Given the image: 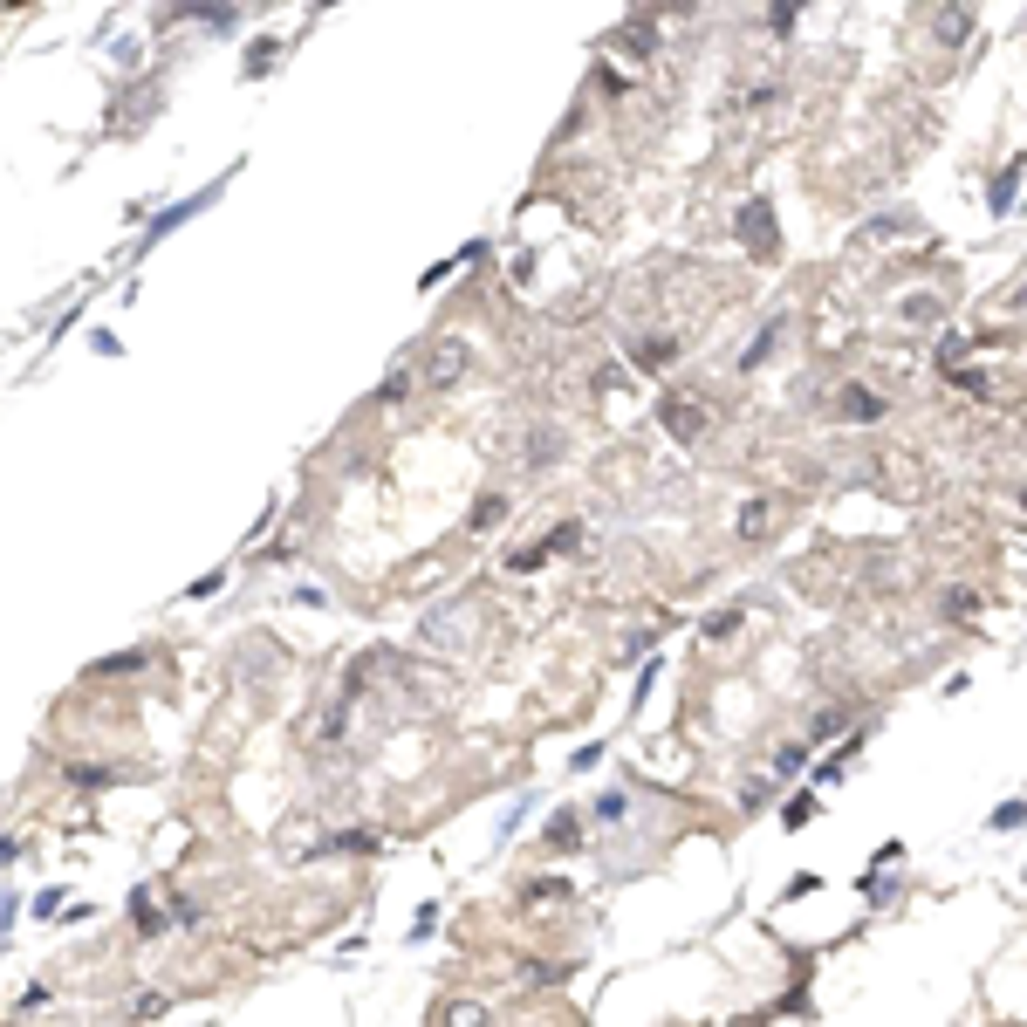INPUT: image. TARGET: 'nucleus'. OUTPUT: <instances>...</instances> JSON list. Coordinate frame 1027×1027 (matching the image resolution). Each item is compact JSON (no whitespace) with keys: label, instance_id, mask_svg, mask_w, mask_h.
Masks as SVG:
<instances>
[{"label":"nucleus","instance_id":"nucleus-10","mask_svg":"<svg viewBox=\"0 0 1027 1027\" xmlns=\"http://www.w3.org/2000/svg\"><path fill=\"white\" fill-rule=\"evenodd\" d=\"M630 357H637V363H665L671 343H630Z\"/></svg>","mask_w":1027,"mask_h":1027},{"label":"nucleus","instance_id":"nucleus-4","mask_svg":"<svg viewBox=\"0 0 1027 1027\" xmlns=\"http://www.w3.org/2000/svg\"><path fill=\"white\" fill-rule=\"evenodd\" d=\"M665 425H671V432H678V438H699V432H706V411L678 405V398H665Z\"/></svg>","mask_w":1027,"mask_h":1027},{"label":"nucleus","instance_id":"nucleus-5","mask_svg":"<svg viewBox=\"0 0 1027 1027\" xmlns=\"http://www.w3.org/2000/svg\"><path fill=\"white\" fill-rule=\"evenodd\" d=\"M768 220H774V212H768V205H761V199H753V205H746V212H740V233H746V240H761V247H774Z\"/></svg>","mask_w":1027,"mask_h":1027},{"label":"nucleus","instance_id":"nucleus-3","mask_svg":"<svg viewBox=\"0 0 1027 1027\" xmlns=\"http://www.w3.org/2000/svg\"><path fill=\"white\" fill-rule=\"evenodd\" d=\"M212 192H220V185H205V192H192V199H179V205H165V212H158L151 227H144V247H151V240H165V233L179 227V220H192V212H205V199H212Z\"/></svg>","mask_w":1027,"mask_h":1027},{"label":"nucleus","instance_id":"nucleus-6","mask_svg":"<svg viewBox=\"0 0 1027 1027\" xmlns=\"http://www.w3.org/2000/svg\"><path fill=\"white\" fill-rule=\"evenodd\" d=\"M500 514H507V500H500V493H487V500L473 507V528H500Z\"/></svg>","mask_w":1027,"mask_h":1027},{"label":"nucleus","instance_id":"nucleus-2","mask_svg":"<svg viewBox=\"0 0 1027 1027\" xmlns=\"http://www.w3.org/2000/svg\"><path fill=\"white\" fill-rule=\"evenodd\" d=\"M418 637L432 644V651H459V644H466V603H445L438 616H425Z\"/></svg>","mask_w":1027,"mask_h":1027},{"label":"nucleus","instance_id":"nucleus-7","mask_svg":"<svg viewBox=\"0 0 1027 1027\" xmlns=\"http://www.w3.org/2000/svg\"><path fill=\"white\" fill-rule=\"evenodd\" d=\"M137 665H144V651H117V658H103V678H117V671H137Z\"/></svg>","mask_w":1027,"mask_h":1027},{"label":"nucleus","instance_id":"nucleus-1","mask_svg":"<svg viewBox=\"0 0 1027 1027\" xmlns=\"http://www.w3.org/2000/svg\"><path fill=\"white\" fill-rule=\"evenodd\" d=\"M466 363H473V350H466V336H438L432 357H425V390H452L466 377Z\"/></svg>","mask_w":1027,"mask_h":1027},{"label":"nucleus","instance_id":"nucleus-11","mask_svg":"<svg viewBox=\"0 0 1027 1027\" xmlns=\"http://www.w3.org/2000/svg\"><path fill=\"white\" fill-rule=\"evenodd\" d=\"M405 390H411V377H405V370H390V377H384V390H377V398H384V405H398Z\"/></svg>","mask_w":1027,"mask_h":1027},{"label":"nucleus","instance_id":"nucleus-12","mask_svg":"<svg viewBox=\"0 0 1027 1027\" xmlns=\"http://www.w3.org/2000/svg\"><path fill=\"white\" fill-rule=\"evenodd\" d=\"M843 411H849V418H876V411H884V405H876V398H863V390H856V398H849Z\"/></svg>","mask_w":1027,"mask_h":1027},{"label":"nucleus","instance_id":"nucleus-8","mask_svg":"<svg viewBox=\"0 0 1027 1027\" xmlns=\"http://www.w3.org/2000/svg\"><path fill=\"white\" fill-rule=\"evenodd\" d=\"M774 528V507H746L740 514V535H768Z\"/></svg>","mask_w":1027,"mask_h":1027},{"label":"nucleus","instance_id":"nucleus-9","mask_svg":"<svg viewBox=\"0 0 1027 1027\" xmlns=\"http://www.w3.org/2000/svg\"><path fill=\"white\" fill-rule=\"evenodd\" d=\"M904 315H911V322H931V315H938V295H911V302H904Z\"/></svg>","mask_w":1027,"mask_h":1027}]
</instances>
